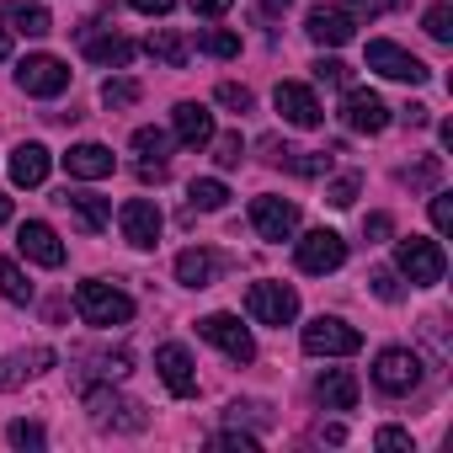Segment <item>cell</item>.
<instances>
[{"instance_id":"obj_1","label":"cell","mask_w":453,"mask_h":453,"mask_svg":"<svg viewBox=\"0 0 453 453\" xmlns=\"http://www.w3.org/2000/svg\"><path fill=\"white\" fill-rule=\"evenodd\" d=\"M75 310H81L86 326H128L134 320V299L112 283H96V278L75 288Z\"/></svg>"},{"instance_id":"obj_2","label":"cell","mask_w":453,"mask_h":453,"mask_svg":"<svg viewBox=\"0 0 453 453\" xmlns=\"http://www.w3.org/2000/svg\"><path fill=\"white\" fill-rule=\"evenodd\" d=\"M395 262H400V273H405L411 283H421V288L442 283V273H448L442 246H437V241H426V235H405V241L395 246Z\"/></svg>"},{"instance_id":"obj_3","label":"cell","mask_w":453,"mask_h":453,"mask_svg":"<svg viewBox=\"0 0 453 453\" xmlns=\"http://www.w3.org/2000/svg\"><path fill=\"white\" fill-rule=\"evenodd\" d=\"M357 347H363V331H352L336 315H320V320L304 326V352L310 357H352Z\"/></svg>"},{"instance_id":"obj_4","label":"cell","mask_w":453,"mask_h":453,"mask_svg":"<svg viewBox=\"0 0 453 453\" xmlns=\"http://www.w3.org/2000/svg\"><path fill=\"white\" fill-rule=\"evenodd\" d=\"M197 336L213 342L230 363H251V357H257V342H251V331H246L235 315H203V320H197Z\"/></svg>"},{"instance_id":"obj_5","label":"cell","mask_w":453,"mask_h":453,"mask_svg":"<svg viewBox=\"0 0 453 453\" xmlns=\"http://www.w3.org/2000/svg\"><path fill=\"white\" fill-rule=\"evenodd\" d=\"M368 70H379L384 81H405V86H421V81L432 75L416 54H405V49L389 43V38H373V43H368Z\"/></svg>"},{"instance_id":"obj_6","label":"cell","mask_w":453,"mask_h":453,"mask_svg":"<svg viewBox=\"0 0 453 453\" xmlns=\"http://www.w3.org/2000/svg\"><path fill=\"white\" fill-rule=\"evenodd\" d=\"M17 86H22L27 96H59V91L70 86V65L54 59V54H27V59L17 65Z\"/></svg>"},{"instance_id":"obj_7","label":"cell","mask_w":453,"mask_h":453,"mask_svg":"<svg viewBox=\"0 0 453 453\" xmlns=\"http://www.w3.org/2000/svg\"><path fill=\"white\" fill-rule=\"evenodd\" d=\"M246 310H251V320H262V326H288V320L299 315V294H294L288 283H251Z\"/></svg>"},{"instance_id":"obj_8","label":"cell","mask_w":453,"mask_h":453,"mask_svg":"<svg viewBox=\"0 0 453 453\" xmlns=\"http://www.w3.org/2000/svg\"><path fill=\"white\" fill-rule=\"evenodd\" d=\"M373 384H379L384 395H411V389L421 384V357L405 352V347L379 352V363H373Z\"/></svg>"},{"instance_id":"obj_9","label":"cell","mask_w":453,"mask_h":453,"mask_svg":"<svg viewBox=\"0 0 453 453\" xmlns=\"http://www.w3.org/2000/svg\"><path fill=\"white\" fill-rule=\"evenodd\" d=\"M342 123H347L352 134H384V128H389V107H384L379 91L352 86V91L342 96Z\"/></svg>"},{"instance_id":"obj_10","label":"cell","mask_w":453,"mask_h":453,"mask_svg":"<svg viewBox=\"0 0 453 453\" xmlns=\"http://www.w3.org/2000/svg\"><path fill=\"white\" fill-rule=\"evenodd\" d=\"M347 262V241L336 235V230H310L304 241H299V273H336Z\"/></svg>"},{"instance_id":"obj_11","label":"cell","mask_w":453,"mask_h":453,"mask_svg":"<svg viewBox=\"0 0 453 453\" xmlns=\"http://www.w3.org/2000/svg\"><path fill=\"white\" fill-rule=\"evenodd\" d=\"M251 224H257L262 241H288L299 230V208L288 197H257L251 203Z\"/></svg>"},{"instance_id":"obj_12","label":"cell","mask_w":453,"mask_h":453,"mask_svg":"<svg viewBox=\"0 0 453 453\" xmlns=\"http://www.w3.org/2000/svg\"><path fill=\"white\" fill-rule=\"evenodd\" d=\"M273 102H278L283 123H294V128H315V123L326 118V112H320V102H315V91H310V86H299V81H278Z\"/></svg>"},{"instance_id":"obj_13","label":"cell","mask_w":453,"mask_h":453,"mask_svg":"<svg viewBox=\"0 0 453 453\" xmlns=\"http://www.w3.org/2000/svg\"><path fill=\"white\" fill-rule=\"evenodd\" d=\"M118 224H123V241L128 246H155L160 241V208L150 197H128L123 213H118Z\"/></svg>"},{"instance_id":"obj_14","label":"cell","mask_w":453,"mask_h":453,"mask_svg":"<svg viewBox=\"0 0 453 453\" xmlns=\"http://www.w3.org/2000/svg\"><path fill=\"white\" fill-rule=\"evenodd\" d=\"M155 368H160V379H165V389H171L176 400H187V395H197V368H192V357H187V347H176V342H165V347L155 352Z\"/></svg>"},{"instance_id":"obj_15","label":"cell","mask_w":453,"mask_h":453,"mask_svg":"<svg viewBox=\"0 0 453 453\" xmlns=\"http://www.w3.org/2000/svg\"><path fill=\"white\" fill-rule=\"evenodd\" d=\"M17 246H22V257L38 262V267H65V246H59V235L49 230L43 219H27V224H22V230H17Z\"/></svg>"},{"instance_id":"obj_16","label":"cell","mask_w":453,"mask_h":453,"mask_svg":"<svg viewBox=\"0 0 453 453\" xmlns=\"http://www.w3.org/2000/svg\"><path fill=\"white\" fill-rule=\"evenodd\" d=\"M304 33H310L315 43H326V49H342V43H352L357 17H352V12H331V6H320V12L304 17Z\"/></svg>"},{"instance_id":"obj_17","label":"cell","mask_w":453,"mask_h":453,"mask_svg":"<svg viewBox=\"0 0 453 453\" xmlns=\"http://www.w3.org/2000/svg\"><path fill=\"white\" fill-rule=\"evenodd\" d=\"M81 43H86V59H96V65H128L134 59V43L128 38H118V33H96V22H86L81 27Z\"/></svg>"},{"instance_id":"obj_18","label":"cell","mask_w":453,"mask_h":453,"mask_svg":"<svg viewBox=\"0 0 453 453\" xmlns=\"http://www.w3.org/2000/svg\"><path fill=\"white\" fill-rule=\"evenodd\" d=\"M59 203L81 219V230H86V235L107 230V219H112V203H107V197H96V192H70V187H65V192H59Z\"/></svg>"},{"instance_id":"obj_19","label":"cell","mask_w":453,"mask_h":453,"mask_svg":"<svg viewBox=\"0 0 453 453\" xmlns=\"http://www.w3.org/2000/svg\"><path fill=\"white\" fill-rule=\"evenodd\" d=\"M65 165H70V176H81V181H102V176H112V150L107 144H75L70 155H65Z\"/></svg>"},{"instance_id":"obj_20","label":"cell","mask_w":453,"mask_h":453,"mask_svg":"<svg viewBox=\"0 0 453 453\" xmlns=\"http://www.w3.org/2000/svg\"><path fill=\"white\" fill-rule=\"evenodd\" d=\"M315 395H320L326 411H352V405H357V379H352L347 368H326V373L315 379Z\"/></svg>"},{"instance_id":"obj_21","label":"cell","mask_w":453,"mask_h":453,"mask_svg":"<svg viewBox=\"0 0 453 453\" xmlns=\"http://www.w3.org/2000/svg\"><path fill=\"white\" fill-rule=\"evenodd\" d=\"M176 139H181L187 150H203V144L213 139V112L197 107V102H181V107H176Z\"/></svg>"},{"instance_id":"obj_22","label":"cell","mask_w":453,"mask_h":453,"mask_svg":"<svg viewBox=\"0 0 453 453\" xmlns=\"http://www.w3.org/2000/svg\"><path fill=\"white\" fill-rule=\"evenodd\" d=\"M12 181H17V187H43V181H49V150H43V144H17V155H12Z\"/></svg>"},{"instance_id":"obj_23","label":"cell","mask_w":453,"mask_h":453,"mask_svg":"<svg viewBox=\"0 0 453 453\" xmlns=\"http://www.w3.org/2000/svg\"><path fill=\"white\" fill-rule=\"evenodd\" d=\"M213 273H219V257H213V251H203V246H192V251H181V257H176V278H181L187 288H208V283H213Z\"/></svg>"},{"instance_id":"obj_24","label":"cell","mask_w":453,"mask_h":453,"mask_svg":"<svg viewBox=\"0 0 453 453\" xmlns=\"http://www.w3.org/2000/svg\"><path fill=\"white\" fill-rule=\"evenodd\" d=\"M86 400H91V411H96L102 421H118V426H128V432H139V426H144V411H139V405H128V400H118V395H107V389H91Z\"/></svg>"},{"instance_id":"obj_25","label":"cell","mask_w":453,"mask_h":453,"mask_svg":"<svg viewBox=\"0 0 453 453\" xmlns=\"http://www.w3.org/2000/svg\"><path fill=\"white\" fill-rule=\"evenodd\" d=\"M17 27L12 33H27V38H43V33H54V17L38 6V0H12V12H6Z\"/></svg>"},{"instance_id":"obj_26","label":"cell","mask_w":453,"mask_h":453,"mask_svg":"<svg viewBox=\"0 0 453 453\" xmlns=\"http://www.w3.org/2000/svg\"><path fill=\"white\" fill-rule=\"evenodd\" d=\"M150 54H155L160 65H171V70H181V65L192 59V49H187V38H181V33H171V27H160V33L150 38Z\"/></svg>"},{"instance_id":"obj_27","label":"cell","mask_w":453,"mask_h":453,"mask_svg":"<svg viewBox=\"0 0 453 453\" xmlns=\"http://www.w3.org/2000/svg\"><path fill=\"white\" fill-rule=\"evenodd\" d=\"M187 197H192V208H224V203H230V187H224V181H213V176H197L192 187H187Z\"/></svg>"},{"instance_id":"obj_28","label":"cell","mask_w":453,"mask_h":453,"mask_svg":"<svg viewBox=\"0 0 453 453\" xmlns=\"http://www.w3.org/2000/svg\"><path fill=\"white\" fill-rule=\"evenodd\" d=\"M0 294H6L12 304H33V283L17 273V262H12V257H0Z\"/></svg>"},{"instance_id":"obj_29","label":"cell","mask_w":453,"mask_h":453,"mask_svg":"<svg viewBox=\"0 0 453 453\" xmlns=\"http://www.w3.org/2000/svg\"><path fill=\"white\" fill-rule=\"evenodd\" d=\"M197 49L213 54V59H235V54H241V38L224 33V27H208V33H197Z\"/></svg>"},{"instance_id":"obj_30","label":"cell","mask_w":453,"mask_h":453,"mask_svg":"<svg viewBox=\"0 0 453 453\" xmlns=\"http://www.w3.org/2000/svg\"><path fill=\"white\" fill-rule=\"evenodd\" d=\"M400 176H405L416 192H421V187H437V181H442V155H421V160H416V165H405Z\"/></svg>"},{"instance_id":"obj_31","label":"cell","mask_w":453,"mask_h":453,"mask_svg":"<svg viewBox=\"0 0 453 453\" xmlns=\"http://www.w3.org/2000/svg\"><path fill=\"white\" fill-rule=\"evenodd\" d=\"M208 144H213V160H219L224 171H235V165L246 160V139H241V134H224V139H208Z\"/></svg>"},{"instance_id":"obj_32","label":"cell","mask_w":453,"mask_h":453,"mask_svg":"<svg viewBox=\"0 0 453 453\" xmlns=\"http://www.w3.org/2000/svg\"><path fill=\"white\" fill-rule=\"evenodd\" d=\"M421 22H426V38H437V43H453V6H432Z\"/></svg>"},{"instance_id":"obj_33","label":"cell","mask_w":453,"mask_h":453,"mask_svg":"<svg viewBox=\"0 0 453 453\" xmlns=\"http://www.w3.org/2000/svg\"><path fill=\"white\" fill-rule=\"evenodd\" d=\"M134 150H139L144 160H165V150H171V139H165L160 128H139V134H134Z\"/></svg>"},{"instance_id":"obj_34","label":"cell","mask_w":453,"mask_h":453,"mask_svg":"<svg viewBox=\"0 0 453 453\" xmlns=\"http://www.w3.org/2000/svg\"><path fill=\"white\" fill-rule=\"evenodd\" d=\"M102 102H107V107H134V102H139V86H134V81H107V86H102Z\"/></svg>"},{"instance_id":"obj_35","label":"cell","mask_w":453,"mask_h":453,"mask_svg":"<svg viewBox=\"0 0 453 453\" xmlns=\"http://www.w3.org/2000/svg\"><path fill=\"white\" fill-rule=\"evenodd\" d=\"M357 187H363L357 176H342V181L326 187V203H331V208H352V203H357Z\"/></svg>"},{"instance_id":"obj_36","label":"cell","mask_w":453,"mask_h":453,"mask_svg":"<svg viewBox=\"0 0 453 453\" xmlns=\"http://www.w3.org/2000/svg\"><path fill=\"white\" fill-rule=\"evenodd\" d=\"M38 352H43V347H38ZM38 352H33V357H38ZM33 357H6V363H0V389H17V384L33 373V368H27Z\"/></svg>"},{"instance_id":"obj_37","label":"cell","mask_w":453,"mask_h":453,"mask_svg":"<svg viewBox=\"0 0 453 453\" xmlns=\"http://www.w3.org/2000/svg\"><path fill=\"white\" fill-rule=\"evenodd\" d=\"M315 81H320V86H347L352 70H347L342 59H315Z\"/></svg>"},{"instance_id":"obj_38","label":"cell","mask_w":453,"mask_h":453,"mask_svg":"<svg viewBox=\"0 0 453 453\" xmlns=\"http://www.w3.org/2000/svg\"><path fill=\"white\" fill-rule=\"evenodd\" d=\"M368 288H373V294H379L384 304H400V294H405V288H400V278H395V273H384V267H379V273L368 278Z\"/></svg>"},{"instance_id":"obj_39","label":"cell","mask_w":453,"mask_h":453,"mask_svg":"<svg viewBox=\"0 0 453 453\" xmlns=\"http://www.w3.org/2000/svg\"><path fill=\"white\" fill-rule=\"evenodd\" d=\"M17 448H43V426L38 421H12V432H6Z\"/></svg>"},{"instance_id":"obj_40","label":"cell","mask_w":453,"mask_h":453,"mask_svg":"<svg viewBox=\"0 0 453 453\" xmlns=\"http://www.w3.org/2000/svg\"><path fill=\"white\" fill-rule=\"evenodd\" d=\"M219 102H224V107H235V112H251V91L235 86V81H224V86H219Z\"/></svg>"},{"instance_id":"obj_41","label":"cell","mask_w":453,"mask_h":453,"mask_svg":"<svg viewBox=\"0 0 453 453\" xmlns=\"http://www.w3.org/2000/svg\"><path fill=\"white\" fill-rule=\"evenodd\" d=\"M432 224H437V235H448V230H453V197H448V192H437V197H432Z\"/></svg>"},{"instance_id":"obj_42","label":"cell","mask_w":453,"mask_h":453,"mask_svg":"<svg viewBox=\"0 0 453 453\" xmlns=\"http://www.w3.org/2000/svg\"><path fill=\"white\" fill-rule=\"evenodd\" d=\"M363 235H368V241H389V235H395V219H389V213H368V219H363Z\"/></svg>"},{"instance_id":"obj_43","label":"cell","mask_w":453,"mask_h":453,"mask_svg":"<svg viewBox=\"0 0 453 453\" xmlns=\"http://www.w3.org/2000/svg\"><path fill=\"white\" fill-rule=\"evenodd\" d=\"M373 442H379L384 453H400V448H411V432H400V426H384V432H379Z\"/></svg>"},{"instance_id":"obj_44","label":"cell","mask_w":453,"mask_h":453,"mask_svg":"<svg viewBox=\"0 0 453 453\" xmlns=\"http://www.w3.org/2000/svg\"><path fill=\"white\" fill-rule=\"evenodd\" d=\"M213 448H235V453H257V437H246V432H224V437H213Z\"/></svg>"},{"instance_id":"obj_45","label":"cell","mask_w":453,"mask_h":453,"mask_svg":"<svg viewBox=\"0 0 453 453\" xmlns=\"http://www.w3.org/2000/svg\"><path fill=\"white\" fill-rule=\"evenodd\" d=\"M230 6H235V0H192V12H197V17H224Z\"/></svg>"},{"instance_id":"obj_46","label":"cell","mask_w":453,"mask_h":453,"mask_svg":"<svg viewBox=\"0 0 453 453\" xmlns=\"http://www.w3.org/2000/svg\"><path fill=\"white\" fill-rule=\"evenodd\" d=\"M128 6H134V12H150V17H165L176 0H128Z\"/></svg>"},{"instance_id":"obj_47","label":"cell","mask_w":453,"mask_h":453,"mask_svg":"<svg viewBox=\"0 0 453 453\" xmlns=\"http://www.w3.org/2000/svg\"><path fill=\"white\" fill-rule=\"evenodd\" d=\"M12 54V27H6V17H0V59Z\"/></svg>"},{"instance_id":"obj_48","label":"cell","mask_w":453,"mask_h":453,"mask_svg":"<svg viewBox=\"0 0 453 453\" xmlns=\"http://www.w3.org/2000/svg\"><path fill=\"white\" fill-rule=\"evenodd\" d=\"M262 12H273V17H283V12H288V0H262Z\"/></svg>"},{"instance_id":"obj_49","label":"cell","mask_w":453,"mask_h":453,"mask_svg":"<svg viewBox=\"0 0 453 453\" xmlns=\"http://www.w3.org/2000/svg\"><path fill=\"white\" fill-rule=\"evenodd\" d=\"M6 219H12V197H6V192H0V224H6Z\"/></svg>"}]
</instances>
